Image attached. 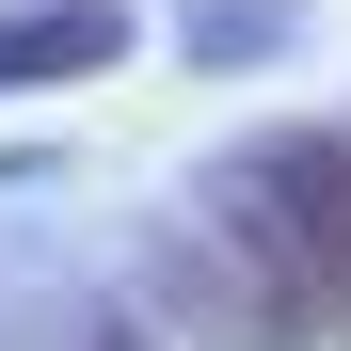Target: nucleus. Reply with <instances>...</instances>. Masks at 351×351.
<instances>
[{
	"label": "nucleus",
	"instance_id": "nucleus-1",
	"mask_svg": "<svg viewBox=\"0 0 351 351\" xmlns=\"http://www.w3.org/2000/svg\"><path fill=\"white\" fill-rule=\"evenodd\" d=\"M223 208L271 240V271L304 287V319H351V128H271L223 176Z\"/></svg>",
	"mask_w": 351,
	"mask_h": 351
},
{
	"label": "nucleus",
	"instance_id": "nucleus-2",
	"mask_svg": "<svg viewBox=\"0 0 351 351\" xmlns=\"http://www.w3.org/2000/svg\"><path fill=\"white\" fill-rule=\"evenodd\" d=\"M160 271H176V319H192L208 351H304V335H319L304 287L271 271V240H256L240 208H208L192 240H160Z\"/></svg>",
	"mask_w": 351,
	"mask_h": 351
},
{
	"label": "nucleus",
	"instance_id": "nucleus-3",
	"mask_svg": "<svg viewBox=\"0 0 351 351\" xmlns=\"http://www.w3.org/2000/svg\"><path fill=\"white\" fill-rule=\"evenodd\" d=\"M128 48V16L112 0H64V16H0V80H32V64H112Z\"/></svg>",
	"mask_w": 351,
	"mask_h": 351
}]
</instances>
